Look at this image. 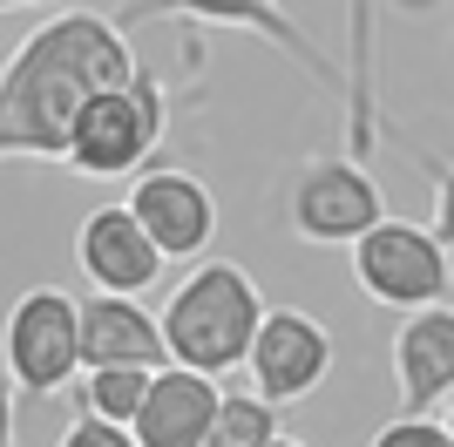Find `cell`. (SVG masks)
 Returning <instances> with one entry per match:
<instances>
[{
  "mask_svg": "<svg viewBox=\"0 0 454 447\" xmlns=\"http://www.w3.org/2000/svg\"><path fill=\"white\" fill-rule=\"evenodd\" d=\"M143 61L122 27L102 14H55L20 41L0 68V156L61 163L75 115L102 89H129Z\"/></svg>",
  "mask_w": 454,
  "mask_h": 447,
  "instance_id": "1",
  "label": "cell"
},
{
  "mask_svg": "<svg viewBox=\"0 0 454 447\" xmlns=\"http://www.w3.org/2000/svg\"><path fill=\"white\" fill-rule=\"evenodd\" d=\"M258 312H265V305H258V285H251L245 264L210 258L170 292L156 333H163V353H170L176 366L204 372V380H224L231 366H245Z\"/></svg>",
  "mask_w": 454,
  "mask_h": 447,
  "instance_id": "2",
  "label": "cell"
},
{
  "mask_svg": "<svg viewBox=\"0 0 454 447\" xmlns=\"http://www.w3.org/2000/svg\"><path fill=\"white\" fill-rule=\"evenodd\" d=\"M156 143H163V89H156L150 74H136L129 89H102L89 109L75 115L68 149H61V169L95 176V184L136 176V169L150 163Z\"/></svg>",
  "mask_w": 454,
  "mask_h": 447,
  "instance_id": "3",
  "label": "cell"
},
{
  "mask_svg": "<svg viewBox=\"0 0 454 447\" xmlns=\"http://www.w3.org/2000/svg\"><path fill=\"white\" fill-rule=\"evenodd\" d=\"M353 251V278L373 305L394 312H420V305H448V244L420 224H394L380 217L373 231L346 244Z\"/></svg>",
  "mask_w": 454,
  "mask_h": 447,
  "instance_id": "4",
  "label": "cell"
},
{
  "mask_svg": "<svg viewBox=\"0 0 454 447\" xmlns=\"http://www.w3.org/2000/svg\"><path fill=\"white\" fill-rule=\"evenodd\" d=\"M0 366L20 393H61L68 380L82 372V318H75V298L41 285L27 292L7 312V339H0Z\"/></svg>",
  "mask_w": 454,
  "mask_h": 447,
  "instance_id": "5",
  "label": "cell"
},
{
  "mask_svg": "<svg viewBox=\"0 0 454 447\" xmlns=\"http://www.w3.org/2000/svg\"><path fill=\"white\" fill-rule=\"evenodd\" d=\"M285 210H292V231H299L305 244H353L360 231H373V224L387 217L380 184L353 163V156H325V163H312L299 184H292Z\"/></svg>",
  "mask_w": 454,
  "mask_h": 447,
  "instance_id": "6",
  "label": "cell"
},
{
  "mask_svg": "<svg viewBox=\"0 0 454 447\" xmlns=\"http://www.w3.org/2000/svg\"><path fill=\"white\" fill-rule=\"evenodd\" d=\"M251 387H258V400H271V407H285V400H305V393L319 387L325 372H333V333H325L319 318L292 312V305H278V312H258V333H251Z\"/></svg>",
  "mask_w": 454,
  "mask_h": 447,
  "instance_id": "7",
  "label": "cell"
},
{
  "mask_svg": "<svg viewBox=\"0 0 454 447\" xmlns=\"http://www.w3.org/2000/svg\"><path fill=\"white\" fill-rule=\"evenodd\" d=\"M122 210L143 224V238L163 251V264L197 258L210 244V231H217V197L197 176H184V169H143L129 184V204Z\"/></svg>",
  "mask_w": 454,
  "mask_h": 447,
  "instance_id": "8",
  "label": "cell"
},
{
  "mask_svg": "<svg viewBox=\"0 0 454 447\" xmlns=\"http://www.w3.org/2000/svg\"><path fill=\"white\" fill-rule=\"evenodd\" d=\"M150 14H184V20H210V27H245V35H265L271 48H285V55L299 61L319 89H340V74L319 61L312 35L285 14L278 0H122V7H115V27H122V20H150Z\"/></svg>",
  "mask_w": 454,
  "mask_h": 447,
  "instance_id": "9",
  "label": "cell"
},
{
  "mask_svg": "<svg viewBox=\"0 0 454 447\" xmlns=\"http://www.w3.org/2000/svg\"><path fill=\"white\" fill-rule=\"evenodd\" d=\"M75 258H82V278H89L95 292L136 298V292H150V285L163 278V251L143 238V224H136L122 204H102V210L82 217Z\"/></svg>",
  "mask_w": 454,
  "mask_h": 447,
  "instance_id": "10",
  "label": "cell"
},
{
  "mask_svg": "<svg viewBox=\"0 0 454 447\" xmlns=\"http://www.w3.org/2000/svg\"><path fill=\"white\" fill-rule=\"evenodd\" d=\"M400 413H427L454 393V305H420L394 333Z\"/></svg>",
  "mask_w": 454,
  "mask_h": 447,
  "instance_id": "11",
  "label": "cell"
},
{
  "mask_svg": "<svg viewBox=\"0 0 454 447\" xmlns=\"http://www.w3.org/2000/svg\"><path fill=\"white\" fill-rule=\"evenodd\" d=\"M210 413H217V380H204L190 366H156L129 434H136V447H197Z\"/></svg>",
  "mask_w": 454,
  "mask_h": 447,
  "instance_id": "12",
  "label": "cell"
},
{
  "mask_svg": "<svg viewBox=\"0 0 454 447\" xmlns=\"http://www.w3.org/2000/svg\"><path fill=\"white\" fill-rule=\"evenodd\" d=\"M82 318V366H163V333L156 318L122 292H95L89 305H75Z\"/></svg>",
  "mask_w": 454,
  "mask_h": 447,
  "instance_id": "13",
  "label": "cell"
},
{
  "mask_svg": "<svg viewBox=\"0 0 454 447\" xmlns=\"http://www.w3.org/2000/svg\"><path fill=\"white\" fill-rule=\"evenodd\" d=\"M278 434V407L258 400V393H217V413L197 447H265Z\"/></svg>",
  "mask_w": 454,
  "mask_h": 447,
  "instance_id": "14",
  "label": "cell"
},
{
  "mask_svg": "<svg viewBox=\"0 0 454 447\" xmlns=\"http://www.w3.org/2000/svg\"><path fill=\"white\" fill-rule=\"evenodd\" d=\"M150 372L156 366H89V413L129 427L136 407H143V393H150Z\"/></svg>",
  "mask_w": 454,
  "mask_h": 447,
  "instance_id": "15",
  "label": "cell"
},
{
  "mask_svg": "<svg viewBox=\"0 0 454 447\" xmlns=\"http://www.w3.org/2000/svg\"><path fill=\"white\" fill-rule=\"evenodd\" d=\"M373 447H454V434L441 420H427V413H400V420H387L373 434Z\"/></svg>",
  "mask_w": 454,
  "mask_h": 447,
  "instance_id": "16",
  "label": "cell"
},
{
  "mask_svg": "<svg viewBox=\"0 0 454 447\" xmlns=\"http://www.w3.org/2000/svg\"><path fill=\"white\" fill-rule=\"evenodd\" d=\"M61 447H136V434L115 427V420H95V413H75L68 434H61Z\"/></svg>",
  "mask_w": 454,
  "mask_h": 447,
  "instance_id": "17",
  "label": "cell"
},
{
  "mask_svg": "<svg viewBox=\"0 0 454 447\" xmlns=\"http://www.w3.org/2000/svg\"><path fill=\"white\" fill-rule=\"evenodd\" d=\"M0 447H14V380L0 366Z\"/></svg>",
  "mask_w": 454,
  "mask_h": 447,
  "instance_id": "18",
  "label": "cell"
},
{
  "mask_svg": "<svg viewBox=\"0 0 454 447\" xmlns=\"http://www.w3.org/2000/svg\"><path fill=\"white\" fill-rule=\"evenodd\" d=\"M265 447H305V441H285V434H271V441Z\"/></svg>",
  "mask_w": 454,
  "mask_h": 447,
  "instance_id": "19",
  "label": "cell"
},
{
  "mask_svg": "<svg viewBox=\"0 0 454 447\" xmlns=\"http://www.w3.org/2000/svg\"><path fill=\"white\" fill-rule=\"evenodd\" d=\"M7 7H35V0H0V14H7Z\"/></svg>",
  "mask_w": 454,
  "mask_h": 447,
  "instance_id": "20",
  "label": "cell"
}]
</instances>
